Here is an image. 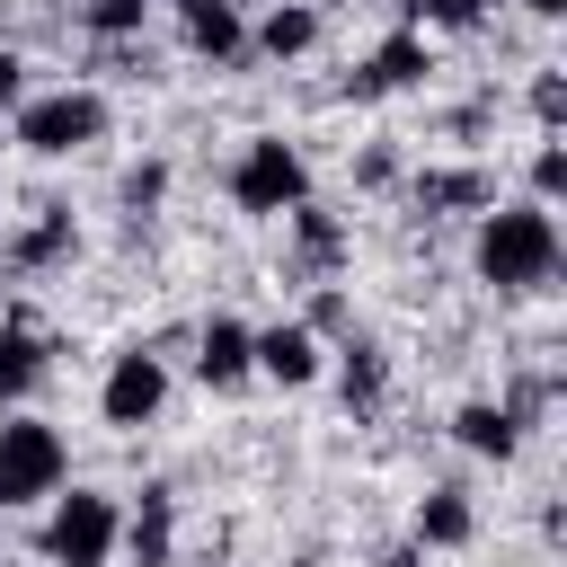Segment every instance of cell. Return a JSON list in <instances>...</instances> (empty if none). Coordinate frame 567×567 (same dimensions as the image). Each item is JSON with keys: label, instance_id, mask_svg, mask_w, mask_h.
Here are the masks:
<instances>
[{"label": "cell", "instance_id": "cell-26", "mask_svg": "<svg viewBox=\"0 0 567 567\" xmlns=\"http://www.w3.org/2000/svg\"><path fill=\"white\" fill-rule=\"evenodd\" d=\"M496 408H505L514 425H540V416H549V372H523V381H505V390H496Z\"/></svg>", "mask_w": 567, "mask_h": 567}, {"label": "cell", "instance_id": "cell-21", "mask_svg": "<svg viewBox=\"0 0 567 567\" xmlns=\"http://www.w3.org/2000/svg\"><path fill=\"white\" fill-rule=\"evenodd\" d=\"M399 9V27H416V35H478L487 27V0H390Z\"/></svg>", "mask_w": 567, "mask_h": 567}, {"label": "cell", "instance_id": "cell-19", "mask_svg": "<svg viewBox=\"0 0 567 567\" xmlns=\"http://www.w3.org/2000/svg\"><path fill=\"white\" fill-rule=\"evenodd\" d=\"M452 443H461L470 461H496V470H505V461L523 452V425H514L496 399H461V408H452Z\"/></svg>", "mask_w": 567, "mask_h": 567}, {"label": "cell", "instance_id": "cell-20", "mask_svg": "<svg viewBox=\"0 0 567 567\" xmlns=\"http://www.w3.org/2000/svg\"><path fill=\"white\" fill-rule=\"evenodd\" d=\"M151 9H159V0H80L71 18H80V35H89V44H142Z\"/></svg>", "mask_w": 567, "mask_h": 567}, {"label": "cell", "instance_id": "cell-12", "mask_svg": "<svg viewBox=\"0 0 567 567\" xmlns=\"http://www.w3.org/2000/svg\"><path fill=\"white\" fill-rule=\"evenodd\" d=\"M248 319H230V310H213L204 328H195V381L204 390H239V381H257V354H248Z\"/></svg>", "mask_w": 567, "mask_h": 567}, {"label": "cell", "instance_id": "cell-17", "mask_svg": "<svg viewBox=\"0 0 567 567\" xmlns=\"http://www.w3.org/2000/svg\"><path fill=\"white\" fill-rule=\"evenodd\" d=\"M44 372H53V346H44L27 319H0V416H18Z\"/></svg>", "mask_w": 567, "mask_h": 567}, {"label": "cell", "instance_id": "cell-22", "mask_svg": "<svg viewBox=\"0 0 567 567\" xmlns=\"http://www.w3.org/2000/svg\"><path fill=\"white\" fill-rule=\"evenodd\" d=\"M523 204H540V213H558V195H567V142L558 133H540V151H532V168H523Z\"/></svg>", "mask_w": 567, "mask_h": 567}, {"label": "cell", "instance_id": "cell-2", "mask_svg": "<svg viewBox=\"0 0 567 567\" xmlns=\"http://www.w3.org/2000/svg\"><path fill=\"white\" fill-rule=\"evenodd\" d=\"M106 124H115V106L89 80H62V89H35V97L9 106V142L35 151V159H80V151L106 142Z\"/></svg>", "mask_w": 567, "mask_h": 567}, {"label": "cell", "instance_id": "cell-1", "mask_svg": "<svg viewBox=\"0 0 567 567\" xmlns=\"http://www.w3.org/2000/svg\"><path fill=\"white\" fill-rule=\"evenodd\" d=\"M470 275L487 292H540L558 275V213L540 204H487L470 230Z\"/></svg>", "mask_w": 567, "mask_h": 567}, {"label": "cell", "instance_id": "cell-16", "mask_svg": "<svg viewBox=\"0 0 567 567\" xmlns=\"http://www.w3.org/2000/svg\"><path fill=\"white\" fill-rule=\"evenodd\" d=\"M328 354H337V363H328V372H337V399H346L354 416H381V399H390V354H381L372 337H337Z\"/></svg>", "mask_w": 567, "mask_h": 567}, {"label": "cell", "instance_id": "cell-13", "mask_svg": "<svg viewBox=\"0 0 567 567\" xmlns=\"http://www.w3.org/2000/svg\"><path fill=\"white\" fill-rule=\"evenodd\" d=\"M284 248H292V266H301L310 284H328V275L346 266V221L310 195V204H292V213H284Z\"/></svg>", "mask_w": 567, "mask_h": 567}, {"label": "cell", "instance_id": "cell-30", "mask_svg": "<svg viewBox=\"0 0 567 567\" xmlns=\"http://www.w3.org/2000/svg\"><path fill=\"white\" fill-rule=\"evenodd\" d=\"M381 567H425V558H416V549H390V558H381Z\"/></svg>", "mask_w": 567, "mask_h": 567}, {"label": "cell", "instance_id": "cell-24", "mask_svg": "<svg viewBox=\"0 0 567 567\" xmlns=\"http://www.w3.org/2000/svg\"><path fill=\"white\" fill-rule=\"evenodd\" d=\"M301 328L328 346V337H354V301L337 292V284H310V310H301Z\"/></svg>", "mask_w": 567, "mask_h": 567}, {"label": "cell", "instance_id": "cell-8", "mask_svg": "<svg viewBox=\"0 0 567 567\" xmlns=\"http://www.w3.org/2000/svg\"><path fill=\"white\" fill-rule=\"evenodd\" d=\"M408 204H416L425 221H452V213H470V221H478V213L496 204V177H487L478 159H434V168H416V177H408Z\"/></svg>", "mask_w": 567, "mask_h": 567}, {"label": "cell", "instance_id": "cell-5", "mask_svg": "<svg viewBox=\"0 0 567 567\" xmlns=\"http://www.w3.org/2000/svg\"><path fill=\"white\" fill-rule=\"evenodd\" d=\"M62 478H71V443H62V425H44V416H27V408L0 416V514L62 496Z\"/></svg>", "mask_w": 567, "mask_h": 567}, {"label": "cell", "instance_id": "cell-4", "mask_svg": "<svg viewBox=\"0 0 567 567\" xmlns=\"http://www.w3.org/2000/svg\"><path fill=\"white\" fill-rule=\"evenodd\" d=\"M44 567H106L124 549V505L106 487H71V496H44V532H35Z\"/></svg>", "mask_w": 567, "mask_h": 567}, {"label": "cell", "instance_id": "cell-10", "mask_svg": "<svg viewBox=\"0 0 567 567\" xmlns=\"http://www.w3.org/2000/svg\"><path fill=\"white\" fill-rule=\"evenodd\" d=\"M177 35H186V53L213 62V71L248 62V9H239V0H177Z\"/></svg>", "mask_w": 567, "mask_h": 567}, {"label": "cell", "instance_id": "cell-18", "mask_svg": "<svg viewBox=\"0 0 567 567\" xmlns=\"http://www.w3.org/2000/svg\"><path fill=\"white\" fill-rule=\"evenodd\" d=\"M62 257H80V221H71V204H35V221L9 239V266H18V275H44V266H62Z\"/></svg>", "mask_w": 567, "mask_h": 567}, {"label": "cell", "instance_id": "cell-11", "mask_svg": "<svg viewBox=\"0 0 567 567\" xmlns=\"http://www.w3.org/2000/svg\"><path fill=\"white\" fill-rule=\"evenodd\" d=\"M470 540H478L470 487H425L416 514H408V549H416V558H443V549H470Z\"/></svg>", "mask_w": 567, "mask_h": 567}, {"label": "cell", "instance_id": "cell-14", "mask_svg": "<svg viewBox=\"0 0 567 567\" xmlns=\"http://www.w3.org/2000/svg\"><path fill=\"white\" fill-rule=\"evenodd\" d=\"M124 549H133V567H168L177 558V487L168 478H142V496L124 514Z\"/></svg>", "mask_w": 567, "mask_h": 567}, {"label": "cell", "instance_id": "cell-7", "mask_svg": "<svg viewBox=\"0 0 567 567\" xmlns=\"http://www.w3.org/2000/svg\"><path fill=\"white\" fill-rule=\"evenodd\" d=\"M425 71H434V44L416 35V27H390L354 71H346V97L354 106H372V97H399V89H425Z\"/></svg>", "mask_w": 567, "mask_h": 567}, {"label": "cell", "instance_id": "cell-9", "mask_svg": "<svg viewBox=\"0 0 567 567\" xmlns=\"http://www.w3.org/2000/svg\"><path fill=\"white\" fill-rule=\"evenodd\" d=\"M248 354H257V381H275V390H310V381L328 372V346H319L301 319L257 328V337H248Z\"/></svg>", "mask_w": 567, "mask_h": 567}, {"label": "cell", "instance_id": "cell-25", "mask_svg": "<svg viewBox=\"0 0 567 567\" xmlns=\"http://www.w3.org/2000/svg\"><path fill=\"white\" fill-rule=\"evenodd\" d=\"M523 97H532V124H540V133H558V124H567V71H549V62H540Z\"/></svg>", "mask_w": 567, "mask_h": 567}, {"label": "cell", "instance_id": "cell-23", "mask_svg": "<svg viewBox=\"0 0 567 567\" xmlns=\"http://www.w3.org/2000/svg\"><path fill=\"white\" fill-rule=\"evenodd\" d=\"M115 204H124L133 221H142V213H159V204H168V159H159V151H151V159H133V168L115 177Z\"/></svg>", "mask_w": 567, "mask_h": 567}, {"label": "cell", "instance_id": "cell-29", "mask_svg": "<svg viewBox=\"0 0 567 567\" xmlns=\"http://www.w3.org/2000/svg\"><path fill=\"white\" fill-rule=\"evenodd\" d=\"M523 18H540V27H558V18H567V0H523Z\"/></svg>", "mask_w": 567, "mask_h": 567}, {"label": "cell", "instance_id": "cell-15", "mask_svg": "<svg viewBox=\"0 0 567 567\" xmlns=\"http://www.w3.org/2000/svg\"><path fill=\"white\" fill-rule=\"evenodd\" d=\"M319 35H328L319 0H275V9L248 27V53H257V62H301V53H319Z\"/></svg>", "mask_w": 567, "mask_h": 567}, {"label": "cell", "instance_id": "cell-3", "mask_svg": "<svg viewBox=\"0 0 567 567\" xmlns=\"http://www.w3.org/2000/svg\"><path fill=\"white\" fill-rule=\"evenodd\" d=\"M221 195L239 213H257V221H284L292 204H310V151L284 142V133H248L239 159L221 168Z\"/></svg>", "mask_w": 567, "mask_h": 567}, {"label": "cell", "instance_id": "cell-27", "mask_svg": "<svg viewBox=\"0 0 567 567\" xmlns=\"http://www.w3.org/2000/svg\"><path fill=\"white\" fill-rule=\"evenodd\" d=\"M354 186H363V195L399 186V142H363V151H354Z\"/></svg>", "mask_w": 567, "mask_h": 567}, {"label": "cell", "instance_id": "cell-6", "mask_svg": "<svg viewBox=\"0 0 567 567\" xmlns=\"http://www.w3.org/2000/svg\"><path fill=\"white\" fill-rule=\"evenodd\" d=\"M159 408H168V354L159 346H124L106 363V381H97V416L115 434H142V425H159Z\"/></svg>", "mask_w": 567, "mask_h": 567}, {"label": "cell", "instance_id": "cell-28", "mask_svg": "<svg viewBox=\"0 0 567 567\" xmlns=\"http://www.w3.org/2000/svg\"><path fill=\"white\" fill-rule=\"evenodd\" d=\"M18 97H27V62H18V44L0 35V115H9Z\"/></svg>", "mask_w": 567, "mask_h": 567}]
</instances>
